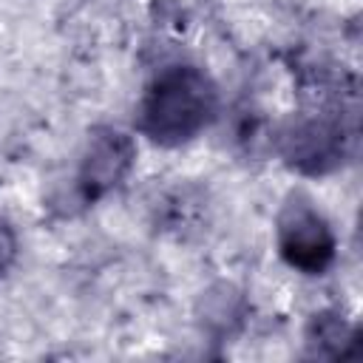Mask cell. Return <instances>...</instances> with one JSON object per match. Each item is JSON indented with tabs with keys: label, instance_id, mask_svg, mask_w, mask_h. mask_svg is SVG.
Segmentation results:
<instances>
[{
	"label": "cell",
	"instance_id": "5",
	"mask_svg": "<svg viewBox=\"0 0 363 363\" xmlns=\"http://www.w3.org/2000/svg\"><path fill=\"white\" fill-rule=\"evenodd\" d=\"M303 346L309 357H326V360H346L357 354L360 332L357 326L346 323V318L335 309L315 312L306 320L303 329Z\"/></svg>",
	"mask_w": 363,
	"mask_h": 363
},
{
	"label": "cell",
	"instance_id": "4",
	"mask_svg": "<svg viewBox=\"0 0 363 363\" xmlns=\"http://www.w3.org/2000/svg\"><path fill=\"white\" fill-rule=\"evenodd\" d=\"M136 162V142L128 130L113 125H96L88 130L74 187L82 204H94L116 190Z\"/></svg>",
	"mask_w": 363,
	"mask_h": 363
},
{
	"label": "cell",
	"instance_id": "3",
	"mask_svg": "<svg viewBox=\"0 0 363 363\" xmlns=\"http://www.w3.org/2000/svg\"><path fill=\"white\" fill-rule=\"evenodd\" d=\"M275 147L286 167L301 176H326L349 153V133L335 113H292L278 125Z\"/></svg>",
	"mask_w": 363,
	"mask_h": 363
},
{
	"label": "cell",
	"instance_id": "7",
	"mask_svg": "<svg viewBox=\"0 0 363 363\" xmlns=\"http://www.w3.org/2000/svg\"><path fill=\"white\" fill-rule=\"evenodd\" d=\"M20 252V241H17V230L9 218L0 216V278H6L17 261Z\"/></svg>",
	"mask_w": 363,
	"mask_h": 363
},
{
	"label": "cell",
	"instance_id": "6",
	"mask_svg": "<svg viewBox=\"0 0 363 363\" xmlns=\"http://www.w3.org/2000/svg\"><path fill=\"white\" fill-rule=\"evenodd\" d=\"M241 318H244V295L233 284L218 281V284H213L210 289L201 292L199 320L204 323V329L227 335L235 323H241Z\"/></svg>",
	"mask_w": 363,
	"mask_h": 363
},
{
	"label": "cell",
	"instance_id": "2",
	"mask_svg": "<svg viewBox=\"0 0 363 363\" xmlns=\"http://www.w3.org/2000/svg\"><path fill=\"white\" fill-rule=\"evenodd\" d=\"M275 247L281 261L301 275H323L335 264L332 221L303 187H292L275 213Z\"/></svg>",
	"mask_w": 363,
	"mask_h": 363
},
{
	"label": "cell",
	"instance_id": "1",
	"mask_svg": "<svg viewBox=\"0 0 363 363\" xmlns=\"http://www.w3.org/2000/svg\"><path fill=\"white\" fill-rule=\"evenodd\" d=\"M221 113L216 79L193 62H170L145 85L133 125L159 147H182L204 133Z\"/></svg>",
	"mask_w": 363,
	"mask_h": 363
}]
</instances>
